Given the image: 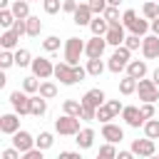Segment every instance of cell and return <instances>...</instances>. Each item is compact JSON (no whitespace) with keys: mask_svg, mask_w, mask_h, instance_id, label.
Returning <instances> with one entry per match:
<instances>
[{"mask_svg":"<svg viewBox=\"0 0 159 159\" xmlns=\"http://www.w3.org/2000/svg\"><path fill=\"white\" fill-rule=\"evenodd\" d=\"M129 55H132V50H129L127 45H119V47L112 52V57H109V62H107V70L114 72V75H119L122 70H127V65H129Z\"/></svg>","mask_w":159,"mask_h":159,"instance_id":"1","label":"cell"},{"mask_svg":"<svg viewBox=\"0 0 159 159\" xmlns=\"http://www.w3.org/2000/svg\"><path fill=\"white\" fill-rule=\"evenodd\" d=\"M80 119H82V117L62 114L60 119H55V132L62 134V137H77V132H80Z\"/></svg>","mask_w":159,"mask_h":159,"instance_id":"2","label":"cell"},{"mask_svg":"<svg viewBox=\"0 0 159 159\" xmlns=\"http://www.w3.org/2000/svg\"><path fill=\"white\" fill-rule=\"evenodd\" d=\"M80 55H84V42L80 37H67V42H65V62L80 65Z\"/></svg>","mask_w":159,"mask_h":159,"instance_id":"3","label":"cell"},{"mask_svg":"<svg viewBox=\"0 0 159 159\" xmlns=\"http://www.w3.org/2000/svg\"><path fill=\"white\" fill-rule=\"evenodd\" d=\"M137 92H139V99L142 102H157L159 99V87H157V82L154 80H139V84H137Z\"/></svg>","mask_w":159,"mask_h":159,"instance_id":"4","label":"cell"},{"mask_svg":"<svg viewBox=\"0 0 159 159\" xmlns=\"http://www.w3.org/2000/svg\"><path fill=\"white\" fill-rule=\"evenodd\" d=\"M10 104H12V109L22 117V114H30V94L22 89H15V92H10Z\"/></svg>","mask_w":159,"mask_h":159,"instance_id":"5","label":"cell"},{"mask_svg":"<svg viewBox=\"0 0 159 159\" xmlns=\"http://www.w3.org/2000/svg\"><path fill=\"white\" fill-rule=\"evenodd\" d=\"M30 67H32V75H35V77H40V80H47V77H52V75H55V65H52L47 57H35Z\"/></svg>","mask_w":159,"mask_h":159,"instance_id":"6","label":"cell"},{"mask_svg":"<svg viewBox=\"0 0 159 159\" xmlns=\"http://www.w3.org/2000/svg\"><path fill=\"white\" fill-rule=\"evenodd\" d=\"M122 119H124L132 129H139V127H144V122H147V117L142 114V109H139V107H132V104L122 109Z\"/></svg>","mask_w":159,"mask_h":159,"instance_id":"7","label":"cell"},{"mask_svg":"<svg viewBox=\"0 0 159 159\" xmlns=\"http://www.w3.org/2000/svg\"><path fill=\"white\" fill-rule=\"evenodd\" d=\"M104 47H107V37L104 35H94L92 40L84 42V55L87 57H102L104 55Z\"/></svg>","mask_w":159,"mask_h":159,"instance_id":"8","label":"cell"},{"mask_svg":"<svg viewBox=\"0 0 159 159\" xmlns=\"http://www.w3.org/2000/svg\"><path fill=\"white\" fill-rule=\"evenodd\" d=\"M142 55H144V60H157L159 57V35L142 37Z\"/></svg>","mask_w":159,"mask_h":159,"instance_id":"9","label":"cell"},{"mask_svg":"<svg viewBox=\"0 0 159 159\" xmlns=\"http://www.w3.org/2000/svg\"><path fill=\"white\" fill-rule=\"evenodd\" d=\"M92 17H94V12H92L89 2H80V5H77V10L72 12V22H75L77 27L89 25V22H92Z\"/></svg>","mask_w":159,"mask_h":159,"instance_id":"10","label":"cell"},{"mask_svg":"<svg viewBox=\"0 0 159 159\" xmlns=\"http://www.w3.org/2000/svg\"><path fill=\"white\" fill-rule=\"evenodd\" d=\"M17 129H20V114H17V112L0 117V132H2V134H10V137H12Z\"/></svg>","mask_w":159,"mask_h":159,"instance_id":"11","label":"cell"},{"mask_svg":"<svg viewBox=\"0 0 159 159\" xmlns=\"http://www.w3.org/2000/svg\"><path fill=\"white\" fill-rule=\"evenodd\" d=\"M12 147H17V149L25 154L27 149H32V147H35V139H32V134H30V132L17 129V132L12 134Z\"/></svg>","mask_w":159,"mask_h":159,"instance_id":"12","label":"cell"},{"mask_svg":"<svg viewBox=\"0 0 159 159\" xmlns=\"http://www.w3.org/2000/svg\"><path fill=\"white\" fill-rule=\"evenodd\" d=\"M132 152L137 154V157H154V152H157V147H154V139H134L132 142Z\"/></svg>","mask_w":159,"mask_h":159,"instance_id":"13","label":"cell"},{"mask_svg":"<svg viewBox=\"0 0 159 159\" xmlns=\"http://www.w3.org/2000/svg\"><path fill=\"white\" fill-rule=\"evenodd\" d=\"M102 139H107V142H122L124 139V129L119 127V124H112V122H104L102 124Z\"/></svg>","mask_w":159,"mask_h":159,"instance_id":"14","label":"cell"},{"mask_svg":"<svg viewBox=\"0 0 159 159\" xmlns=\"http://www.w3.org/2000/svg\"><path fill=\"white\" fill-rule=\"evenodd\" d=\"M107 45H112V47H119V45H124V25H109V30H107Z\"/></svg>","mask_w":159,"mask_h":159,"instance_id":"15","label":"cell"},{"mask_svg":"<svg viewBox=\"0 0 159 159\" xmlns=\"http://www.w3.org/2000/svg\"><path fill=\"white\" fill-rule=\"evenodd\" d=\"M107 102V94L99 89V87H94V89H89V92H84V97H82V104H89V107H99V104H104Z\"/></svg>","mask_w":159,"mask_h":159,"instance_id":"16","label":"cell"},{"mask_svg":"<svg viewBox=\"0 0 159 159\" xmlns=\"http://www.w3.org/2000/svg\"><path fill=\"white\" fill-rule=\"evenodd\" d=\"M45 112H47V99H45L40 92H37V94H30V114L40 119Z\"/></svg>","mask_w":159,"mask_h":159,"instance_id":"17","label":"cell"},{"mask_svg":"<svg viewBox=\"0 0 159 159\" xmlns=\"http://www.w3.org/2000/svg\"><path fill=\"white\" fill-rule=\"evenodd\" d=\"M75 142H77V149H89V147L94 144V129H92V127H84V129H80Z\"/></svg>","mask_w":159,"mask_h":159,"instance_id":"18","label":"cell"},{"mask_svg":"<svg viewBox=\"0 0 159 159\" xmlns=\"http://www.w3.org/2000/svg\"><path fill=\"white\" fill-rule=\"evenodd\" d=\"M127 75H132V77H137V80L147 77V62H144V60H129Z\"/></svg>","mask_w":159,"mask_h":159,"instance_id":"19","label":"cell"},{"mask_svg":"<svg viewBox=\"0 0 159 159\" xmlns=\"http://www.w3.org/2000/svg\"><path fill=\"white\" fill-rule=\"evenodd\" d=\"M89 30H92V35H107V30H109L107 17L104 15H94L92 22H89Z\"/></svg>","mask_w":159,"mask_h":159,"instance_id":"20","label":"cell"},{"mask_svg":"<svg viewBox=\"0 0 159 159\" xmlns=\"http://www.w3.org/2000/svg\"><path fill=\"white\" fill-rule=\"evenodd\" d=\"M17 40H20V35L10 27V30H5L2 35H0V45H2V50H15L17 47Z\"/></svg>","mask_w":159,"mask_h":159,"instance_id":"21","label":"cell"},{"mask_svg":"<svg viewBox=\"0 0 159 159\" xmlns=\"http://www.w3.org/2000/svg\"><path fill=\"white\" fill-rule=\"evenodd\" d=\"M129 30H132L134 35L144 37V35H147V30H152V20H147V17H134V22L129 25Z\"/></svg>","mask_w":159,"mask_h":159,"instance_id":"22","label":"cell"},{"mask_svg":"<svg viewBox=\"0 0 159 159\" xmlns=\"http://www.w3.org/2000/svg\"><path fill=\"white\" fill-rule=\"evenodd\" d=\"M137 84H139V80H137V77L124 75V77L119 80V92H122V94H134V92H137Z\"/></svg>","mask_w":159,"mask_h":159,"instance_id":"23","label":"cell"},{"mask_svg":"<svg viewBox=\"0 0 159 159\" xmlns=\"http://www.w3.org/2000/svg\"><path fill=\"white\" fill-rule=\"evenodd\" d=\"M62 112L65 114H72V117H82V99H65L62 102Z\"/></svg>","mask_w":159,"mask_h":159,"instance_id":"24","label":"cell"},{"mask_svg":"<svg viewBox=\"0 0 159 159\" xmlns=\"http://www.w3.org/2000/svg\"><path fill=\"white\" fill-rule=\"evenodd\" d=\"M10 10L15 12V17H30V2L27 0H15L12 5H10Z\"/></svg>","mask_w":159,"mask_h":159,"instance_id":"25","label":"cell"},{"mask_svg":"<svg viewBox=\"0 0 159 159\" xmlns=\"http://www.w3.org/2000/svg\"><path fill=\"white\" fill-rule=\"evenodd\" d=\"M87 72H89L92 77H99V75L104 72V62H102V57H89V60H87Z\"/></svg>","mask_w":159,"mask_h":159,"instance_id":"26","label":"cell"},{"mask_svg":"<svg viewBox=\"0 0 159 159\" xmlns=\"http://www.w3.org/2000/svg\"><path fill=\"white\" fill-rule=\"evenodd\" d=\"M142 15H144L147 20L159 17V2H157V0H147V2H144V7H142Z\"/></svg>","mask_w":159,"mask_h":159,"instance_id":"27","label":"cell"},{"mask_svg":"<svg viewBox=\"0 0 159 159\" xmlns=\"http://www.w3.org/2000/svg\"><path fill=\"white\" fill-rule=\"evenodd\" d=\"M15 20H17V17H15V12H12L10 7H0V25H2L5 30H10V27L15 25Z\"/></svg>","mask_w":159,"mask_h":159,"instance_id":"28","label":"cell"},{"mask_svg":"<svg viewBox=\"0 0 159 159\" xmlns=\"http://www.w3.org/2000/svg\"><path fill=\"white\" fill-rule=\"evenodd\" d=\"M15 65H17V67H27V65H32V55H30V50H25V47L15 50Z\"/></svg>","mask_w":159,"mask_h":159,"instance_id":"29","label":"cell"},{"mask_svg":"<svg viewBox=\"0 0 159 159\" xmlns=\"http://www.w3.org/2000/svg\"><path fill=\"white\" fill-rule=\"evenodd\" d=\"M144 137H149V139H159V119H147L144 122Z\"/></svg>","mask_w":159,"mask_h":159,"instance_id":"30","label":"cell"},{"mask_svg":"<svg viewBox=\"0 0 159 159\" xmlns=\"http://www.w3.org/2000/svg\"><path fill=\"white\" fill-rule=\"evenodd\" d=\"M40 32H42V20L35 17V15H30V17H27V35H30V37H37Z\"/></svg>","mask_w":159,"mask_h":159,"instance_id":"31","label":"cell"},{"mask_svg":"<svg viewBox=\"0 0 159 159\" xmlns=\"http://www.w3.org/2000/svg\"><path fill=\"white\" fill-rule=\"evenodd\" d=\"M52 144H55L52 132H40V134H37V139H35V147H40V149H50Z\"/></svg>","mask_w":159,"mask_h":159,"instance_id":"32","label":"cell"},{"mask_svg":"<svg viewBox=\"0 0 159 159\" xmlns=\"http://www.w3.org/2000/svg\"><path fill=\"white\" fill-rule=\"evenodd\" d=\"M102 15L107 17L109 25H122V20H119V7H117V5H107V10H104Z\"/></svg>","mask_w":159,"mask_h":159,"instance_id":"33","label":"cell"},{"mask_svg":"<svg viewBox=\"0 0 159 159\" xmlns=\"http://www.w3.org/2000/svg\"><path fill=\"white\" fill-rule=\"evenodd\" d=\"M37 80H40V77H35V75H32V77H25V80H22V89H25L27 94H37V92H40V82H37Z\"/></svg>","mask_w":159,"mask_h":159,"instance_id":"34","label":"cell"},{"mask_svg":"<svg viewBox=\"0 0 159 159\" xmlns=\"http://www.w3.org/2000/svg\"><path fill=\"white\" fill-rule=\"evenodd\" d=\"M114 117H117V114H114V112H112V107H109V104H107V102H104V104H99V107H97V119H99V122H102V124H104V122H109V119H114Z\"/></svg>","mask_w":159,"mask_h":159,"instance_id":"35","label":"cell"},{"mask_svg":"<svg viewBox=\"0 0 159 159\" xmlns=\"http://www.w3.org/2000/svg\"><path fill=\"white\" fill-rule=\"evenodd\" d=\"M40 94H42L45 99L57 97V84H55V82H40Z\"/></svg>","mask_w":159,"mask_h":159,"instance_id":"36","label":"cell"},{"mask_svg":"<svg viewBox=\"0 0 159 159\" xmlns=\"http://www.w3.org/2000/svg\"><path fill=\"white\" fill-rule=\"evenodd\" d=\"M42 50H45V52H57V50H60V37H57V35L45 37V40H42Z\"/></svg>","mask_w":159,"mask_h":159,"instance_id":"37","label":"cell"},{"mask_svg":"<svg viewBox=\"0 0 159 159\" xmlns=\"http://www.w3.org/2000/svg\"><path fill=\"white\" fill-rule=\"evenodd\" d=\"M12 65H15V52L2 50V52H0V67H2V70H7V67H12Z\"/></svg>","mask_w":159,"mask_h":159,"instance_id":"38","label":"cell"},{"mask_svg":"<svg viewBox=\"0 0 159 159\" xmlns=\"http://www.w3.org/2000/svg\"><path fill=\"white\" fill-rule=\"evenodd\" d=\"M112 157H117L114 142H107L104 147H99V159H112Z\"/></svg>","mask_w":159,"mask_h":159,"instance_id":"39","label":"cell"},{"mask_svg":"<svg viewBox=\"0 0 159 159\" xmlns=\"http://www.w3.org/2000/svg\"><path fill=\"white\" fill-rule=\"evenodd\" d=\"M124 45H127V47L134 52V50H139V47H142V37L132 32V35H127V37H124Z\"/></svg>","mask_w":159,"mask_h":159,"instance_id":"40","label":"cell"},{"mask_svg":"<svg viewBox=\"0 0 159 159\" xmlns=\"http://www.w3.org/2000/svg\"><path fill=\"white\" fill-rule=\"evenodd\" d=\"M82 119H84V122L97 119V109H94V107H89V104H82Z\"/></svg>","mask_w":159,"mask_h":159,"instance_id":"41","label":"cell"},{"mask_svg":"<svg viewBox=\"0 0 159 159\" xmlns=\"http://www.w3.org/2000/svg\"><path fill=\"white\" fill-rule=\"evenodd\" d=\"M89 7H92L94 15H102L107 10V0H89Z\"/></svg>","mask_w":159,"mask_h":159,"instance_id":"42","label":"cell"},{"mask_svg":"<svg viewBox=\"0 0 159 159\" xmlns=\"http://www.w3.org/2000/svg\"><path fill=\"white\" fill-rule=\"evenodd\" d=\"M42 2H45V12H47V15H55V12L62 7L60 0H42Z\"/></svg>","mask_w":159,"mask_h":159,"instance_id":"43","label":"cell"},{"mask_svg":"<svg viewBox=\"0 0 159 159\" xmlns=\"http://www.w3.org/2000/svg\"><path fill=\"white\" fill-rule=\"evenodd\" d=\"M134 17H137V12H134V10H124V12H122V25H124V27H129V25L134 22Z\"/></svg>","mask_w":159,"mask_h":159,"instance_id":"44","label":"cell"},{"mask_svg":"<svg viewBox=\"0 0 159 159\" xmlns=\"http://www.w3.org/2000/svg\"><path fill=\"white\" fill-rule=\"evenodd\" d=\"M139 109H142V114H144L147 119H152V117H154V102H144Z\"/></svg>","mask_w":159,"mask_h":159,"instance_id":"45","label":"cell"},{"mask_svg":"<svg viewBox=\"0 0 159 159\" xmlns=\"http://www.w3.org/2000/svg\"><path fill=\"white\" fill-rule=\"evenodd\" d=\"M20 154H22V152H20L17 147H12V149H5L0 157H2V159H20Z\"/></svg>","mask_w":159,"mask_h":159,"instance_id":"46","label":"cell"},{"mask_svg":"<svg viewBox=\"0 0 159 159\" xmlns=\"http://www.w3.org/2000/svg\"><path fill=\"white\" fill-rule=\"evenodd\" d=\"M62 10H65V12H70V15H72V12H75V10H77V2H75V0H62Z\"/></svg>","mask_w":159,"mask_h":159,"instance_id":"47","label":"cell"},{"mask_svg":"<svg viewBox=\"0 0 159 159\" xmlns=\"http://www.w3.org/2000/svg\"><path fill=\"white\" fill-rule=\"evenodd\" d=\"M107 104H109V107H112V112H114V114H119V112H122V109H124V104H122V102H119V99H107Z\"/></svg>","mask_w":159,"mask_h":159,"instance_id":"48","label":"cell"},{"mask_svg":"<svg viewBox=\"0 0 159 159\" xmlns=\"http://www.w3.org/2000/svg\"><path fill=\"white\" fill-rule=\"evenodd\" d=\"M62 159H80V152H60Z\"/></svg>","mask_w":159,"mask_h":159,"instance_id":"49","label":"cell"},{"mask_svg":"<svg viewBox=\"0 0 159 159\" xmlns=\"http://www.w3.org/2000/svg\"><path fill=\"white\" fill-rule=\"evenodd\" d=\"M117 157H119V159H132L134 152H132V149H129V152H117Z\"/></svg>","mask_w":159,"mask_h":159,"instance_id":"50","label":"cell"},{"mask_svg":"<svg viewBox=\"0 0 159 159\" xmlns=\"http://www.w3.org/2000/svg\"><path fill=\"white\" fill-rule=\"evenodd\" d=\"M152 32H154V35H159V17H154V20H152Z\"/></svg>","mask_w":159,"mask_h":159,"instance_id":"51","label":"cell"},{"mask_svg":"<svg viewBox=\"0 0 159 159\" xmlns=\"http://www.w3.org/2000/svg\"><path fill=\"white\" fill-rule=\"evenodd\" d=\"M152 80H154V82H157V87H159V67L152 72Z\"/></svg>","mask_w":159,"mask_h":159,"instance_id":"52","label":"cell"},{"mask_svg":"<svg viewBox=\"0 0 159 159\" xmlns=\"http://www.w3.org/2000/svg\"><path fill=\"white\" fill-rule=\"evenodd\" d=\"M119 2L122 0H107V5H117V7H119Z\"/></svg>","mask_w":159,"mask_h":159,"instance_id":"53","label":"cell"},{"mask_svg":"<svg viewBox=\"0 0 159 159\" xmlns=\"http://www.w3.org/2000/svg\"><path fill=\"white\" fill-rule=\"evenodd\" d=\"M10 5V0H0V7H7Z\"/></svg>","mask_w":159,"mask_h":159,"instance_id":"54","label":"cell"},{"mask_svg":"<svg viewBox=\"0 0 159 159\" xmlns=\"http://www.w3.org/2000/svg\"><path fill=\"white\" fill-rule=\"evenodd\" d=\"M27 2H32V0H27Z\"/></svg>","mask_w":159,"mask_h":159,"instance_id":"55","label":"cell"},{"mask_svg":"<svg viewBox=\"0 0 159 159\" xmlns=\"http://www.w3.org/2000/svg\"><path fill=\"white\" fill-rule=\"evenodd\" d=\"M157 2H159V0H157Z\"/></svg>","mask_w":159,"mask_h":159,"instance_id":"56","label":"cell"}]
</instances>
